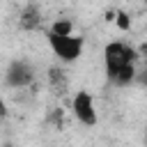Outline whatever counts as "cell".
<instances>
[{
  "mask_svg": "<svg viewBox=\"0 0 147 147\" xmlns=\"http://www.w3.org/2000/svg\"><path fill=\"white\" fill-rule=\"evenodd\" d=\"M145 140H147V129H145Z\"/></svg>",
  "mask_w": 147,
  "mask_h": 147,
  "instance_id": "cell-10",
  "label": "cell"
},
{
  "mask_svg": "<svg viewBox=\"0 0 147 147\" xmlns=\"http://www.w3.org/2000/svg\"><path fill=\"white\" fill-rule=\"evenodd\" d=\"M2 117H7V103H5V99H2V94H0V119Z\"/></svg>",
  "mask_w": 147,
  "mask_h": 147,
  "instance_id": "cell-9",
  "label": "cell"
},
{
  "mask_svg": "<svg viewBox=\"0 0 147 147\" xmlns=\"http://www.w3.org/2000/svg\"><path fill=\"white\" fill-rule=\"evenodd\" d=\"M71 110H74L76 119H78L83 126H94V124L99 122V117H96V106H94V99H92V94H90L87 90H80V92H76V96H74V103H71Z\"/></svg>",
  "mask_w": 147,
  "mask_h": 147,
  "instance_id": "cell-3",
  "label": "cell"
},
{
  "mask_svg": "<svg viewBox=\"0 0 147 147\" xmlns=\"http://www.w3.org/2000/svg\"><path fill=\"white\" fill-rule=\"evenodd\" d=\"M46 39H48L51 51L62 62H76L83 55V46H85V39L83 37H76V34H71V37H55V34H48L46 32Z\"/></svg>",
  "mask_w": 147,
  "mask_h": 147,
  "instance_id": "cell-2",
  "label": "cell"
},
{
  "mask_svg": "<svg viewBox=\"0 0 147 147\" xmlns=\"http://www.w3.org/2000/svg\"><path fill=\"white\" fill-rule=\"evenodd\" d=\"M48 83H51V87L57 94H64V90H67V76H64V71L60 67H48Z\"/></svg>",
  "mask_w": 147,
  "mask_h": 147,
  "instance_id": "cell-6",
  "label": "cell"
},
{
  "mask_svg": "<svg viewBox=\"0 0 147 147\" xmlns=\"http://www.w3.org/2000/svg\"><path fill=\"white\" fill-rule=\"evenodd\" d=\"M115 23H117L119 30H129V28H131V18H129L126 11H117V14H115Z\"/></svg>",
  "mask_w": 147,
  "mask_h": 147,
  "instance_id": "cell-8",
  "label": "cell"
},
{
  "mask_svg": "<svg viewBox=\"0 0 147 147\" xmlns=\"http://www.w3.org/2000/svg\"><path fill=\"white\" fill-rule=\"evenodd\" d=\"M32 80H34V69L25 60H14L5 71V85L7 87L21 90V87H28Z\"/></svg>",
  "mask_w": 147,
  "mask_h": 147,
  "instance_id": "cell-4",
  "label": "cell"
},
{
  "mask_svg": "<svg viewBox=\"0 0 147 147\" xmlns=\"http://www.w3.org/2000/svg\"><path fill=\"white\" fill-rule=\"evenodd\" d=\"M138 60V48L124 44V41H110L103 46V67L108 80H113L124 67L133 64Z\"/></svg>",
  "mask_w": 147,
  "mask_h": 147,
  "instance_id": "cell-1",
  "label": "cell"
},
{
  "mask_svg": "<svg viewBox=\"0 0 147 147\" xmlns=\"http://www.w3.org/2000/svg\"><path fill=\"white\" fill-rule=\"evenodd\" d=\"M48 34H55V37H71V34H74V21H71V18H55V21L51 23Z\"/></svg>",
  "mask_w": 147,
  "mask_h": 147,
  "instance_id": "cell-7",
  "label": "cell"
},
{
  "mask_svg": "<svg viewBox=\"0 0 147 147\" xmlns=\"http://www.w3.org/2000/svg\"><path fill=\"white\" fill-rule=\"evenodd\" d=\"M39 23H41V9L37 5H25L18 16V28L21 30H37Z\"/></svg>",
  "mask_w": 147,
  "mask_h": 147,
  "instance_id": "cell-5",
  "label": "cell"
}]
</instances>
